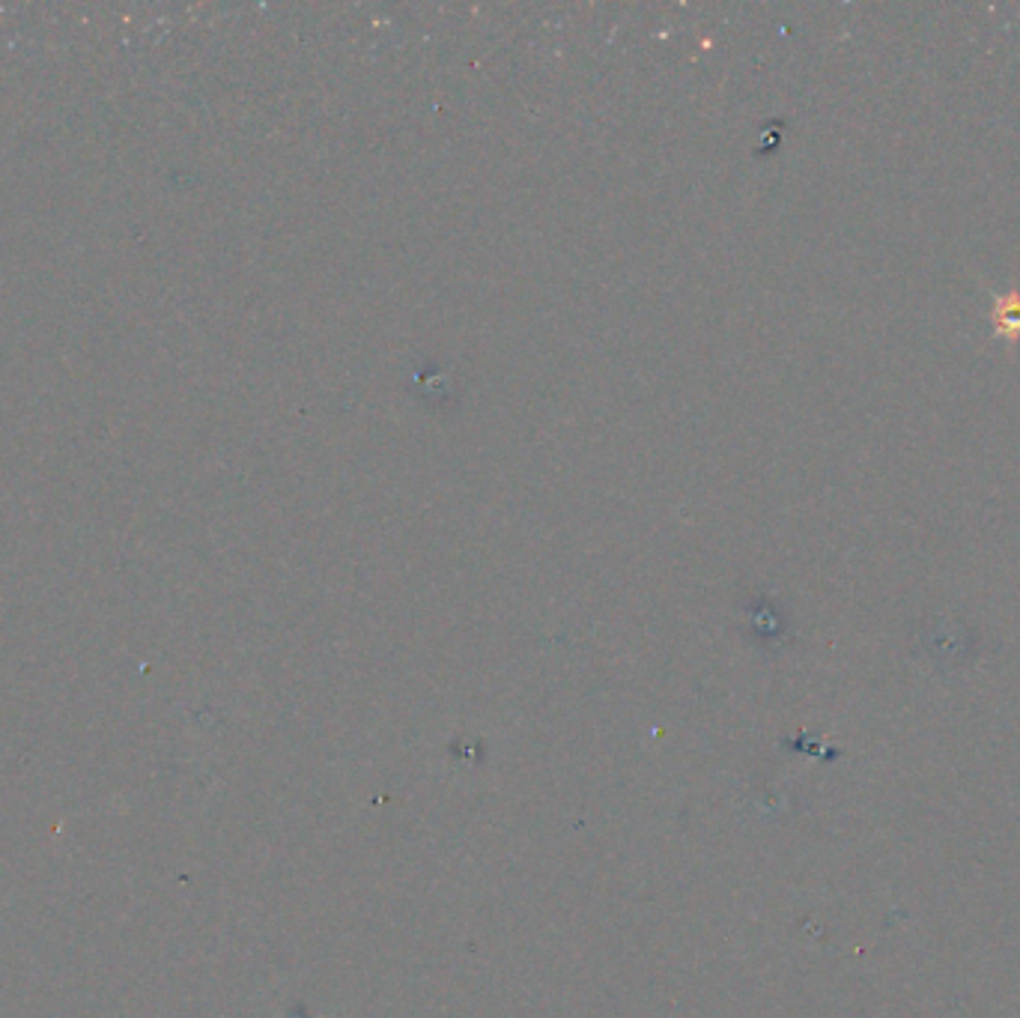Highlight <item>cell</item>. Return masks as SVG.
<instances>
[{"instance_id": "obj_1", "label": "cell", "mask_w": 1020, "mask_h": 1018, "mask_svg": "<svg viewBox=\"0 0 1020 1018\" xmlns=\"http://www.w3.org/2000/svg\"><path fill=\"white\" fill-rule=\"evenodd\" d=\"M994 324H997V332H1002L1006 338H1018L1020 335V293H1009V296L997 299V308H994Z\"/></svg>"}]
</instances>
